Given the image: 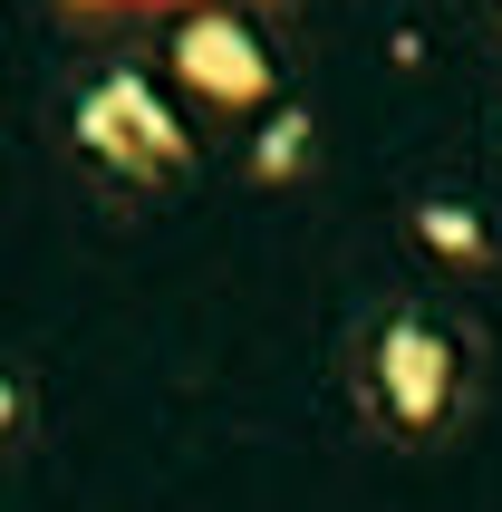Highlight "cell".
<instances>
[{"label":"cell","mask_w":502,"mask_h":512,"mask_svg":"<svg viewBox=\"0 0 502 512\" xmlns=\"http://www.w3.org/2000/svg\"><path fill=\"white\" fill-rule=\"evenodd\" d=\"M78 145L97 155V165H116V174L184 165V126H174V107L145 78H97V87H87V97H78Z\"/></svg>","instance_id":"6da1fadb"},{"label":"cell","mask_w":502,"mask_h":512,"mask_svg":"<svg viewBox=\"0 0 502 512\" xmlns=\"http://www.w3.org/2000/svg\"><path fill=\"white\" fill-rule=\"evenodd\" d=\"M377 406H387L406 435H425L454 406V348L425 329V319H387L377 329Z\"/></svg>","instance_id":"7a4b0ae2"},{"label":"cell","mask_w":502,"mask_h":512,"mask_svg":"<svg viewBox=\"0 0 502 512\" xmlns=\"http://www.w3.org/2000/svg\"><path fill=\"white\" fill-rule=\"evenodd\" d=\"M174 58H184V78L213 87V97H251V87H261V49H251L242 29H223V20H194Z\"/></svg>","instance_id":"3957f363"},{"label":"cell","mask_w":502,"mask_h":512,"mask_svg":"<svg viewBox=\"0 0 502 512\" xmlns=\"http://www.w3.org/2000/svg\"><path fill=\"white\" fill-rule=\"evenodd\" d=\"M10 416H20V406H10V387H0V426H10Z\"/></svg>","instance_id":"277c9868"}]
</instances>
